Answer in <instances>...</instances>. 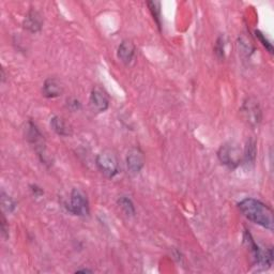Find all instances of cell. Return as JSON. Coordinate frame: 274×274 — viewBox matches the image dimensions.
<instances>
[{
    "label": "cell",
    "instance_id": "1",
    "mask_svg": "<svg viewBox=\"0 0 274 274\" xmlns=\"http://www.w3.org/2000/svg\"><path fill=\"white\" fill-rule=\"evenodd\" d=\"M238 207L247 220L266 229L273 230V212L267 205L254 198H245L238 204Z\"/></svg>",
    "mask_w": 274,
    "mask_h": 274
},
{
    "label": "cell",
    "instance_id": "2",
    "mask_svg": "<svg viewBox=\"0 0 274 274\" xmlns=\"http://www.w3.org/2000/svg\"><path fill=\"white\" fill-rule=\"evenodd\" d=\"M243 240L245 245L247 246V249L251 252L252 258L254 260V264L256 267H259L262 269H268L272 266L273 264V251L270 247V249L262 250L260 247L257 245L255 240L253 239L252 234L245 230L244 231V236Z\"/></svg>",
    "mask_w": 274,
    "mask_h": 274
},
{
    "label": "cell",
    "instance_id": "3",
    "mask_svg": "<svg viewBox=\"0 0 274 274\" xmlns=\"http://www.w3.org/2000/svg\"><path fill=\"white\" fill-rule=\"evenodd\" d=\"M100 172L107 178H114L119 173V161L114 151L105 149L101 151L96 160Z\"/></svg>",
    "mask_w": 274,
    "mask_h": 274
},
{
    "label": "cell",
    "instance_id": "4",
    "mask_svg": "<svg viewBox=\"0 0 274 274\" xmlns=\"http://www.w3.org/2000/svg\"><path fill=\"white\" fill-rule=\"evenodd\" d=\"M217 158L223 165L229 168H236L240 165L243 154L237 143L226 142L218 149Z\"/></svg>",
    "mask_w": 274,
    "mask_h": 274
},
{
    "label": "cell",
    "instance_id": "5",
    "mask_svg": "<svg viewBox=\"0 0 274 274\" xmlns=\"http://www.w3.org/2000/svg\"><path fill=\"white\" fill-rule=\"evenodd\" d=\"M67 210L77 216L89 215V203L86 194L80 189H73L71 192L70 202L66 204Z\"/></svg>",
    "mask_w": 274,
    "mask_h": 274
},
{
    "label": "cell",
    "instance_id": "6",
    "mask_svg": "<svg viewBox=\"0 0 274 274\" xmlns=\"http://www.w3.org/2000/svg\"><path fill=\"white\" fill-rule=\"evenodd\" d=\"M25 135L27 140L33 145L38 155L40 156L41 161L44 164H47V154H46V148H45V142H44V138L43 135L41 134V132L39 131L38 126L32 123L31 121H29L26 125V130H25Z\"/></svg>",
    "mask_w": 274,
    "mask_h": 274
},
{
    "label": "cell",
    "instance_id": "7",
    "mask_svg": "<svg viewBox=\"0 0 274 274\" xmlns=\"http://www.w3.org/2000/svg\"><path fill=\"white\" fill-rule=\"evenodd\" d=\"M241 113L245 121L251 126H256L262 122V109L258 102L253 98L246 99L243 102Z\"/></svg>",
    "mask_w": 274,
    "mask_h": 274
},
{
    "label": "cell",
    "instance_id": "8",
    "mask_svg": "<svg viewBox=\"0 0 274 274\" xmlns=\"http://www.w3.org/2000/svg\"><path fill=\"white\" fill-rule=\"evenodd\" d=\"M90 106L97 113H104L109 106V100L105 91L100 87H95L90 95Z\"/></svg>",
    "mask_w": 274,
    "mask_h": 274
},
{
    "label": "cell",
    "instance_id": "9",
    "mask_svg": "<svg viewBox=\"0 0 274 274\" xmlns=\"http://www.w3.org/2000/svg\"><path fill=\"white\" fill-rule=\"evenodd\" d=\"M126 165L130 173L138 174L145 165V156L139 148H132L126 156Z\"/></svg>",
    "mask_w": 274,
    "mask_h": 274
},
{
    "label": "cell",
    "instance_id": "10",
    "mask_svg": "<svg viewBox=\"0 0 274 274\" xmlns=\"http://www.w3.org/2000/svg\"><path fill=\"white\" fill-rule=\"evenodd\" d=\"M42 25H43V21H42V16L40 13H39L36 10L31 9L28 13L27 15L25 16V20L23 22V26L26 30H28L32 33L39 32L42 28Z\"/></svg>",
    "mask_w": 274,
    "mask_h": 274
},
{
    "label": "cell",
    "instance_id": "11",
    "mask_svg": "<svg viewBox=\"0 0 274 274\" xmlns=\"http://www.w3.org/2000/svg\"><path fill=\"white\" fill-rule=\"evenodd\" d=\"M42 93H43V96L48 99L58 98L63 93V87L60 84V82L56 80V78H48V80H46L43 85Z\"/></svg>",
    "mask_w": 274,
    "mask_h": 274
},
{
    "label": "cell",
    "instance_id": "12",
    "mask_svg": "<svg viewBox=\"0 0 274 274\" xmlns=\"http://www.w3.org/2000/svg\"><path fill=\"white\" fill-rule=\"evenodd\" d=\"M117 54H118V58L121 60V62L124 64H130L135 55V46L131 41L124 40L120 43Z\"/></svg>",
    "mask_w": 274,
    "mask_h": 274
},
{
    "label": "cell",
    "instance_id": "13",
    "mask_svg": "<svg viewBox=\"0 0 274 274\" xmlns=\"http://www.w3.org/2000/svg\"><path fill=\"white\" fill-rule=\"evenodd\" d=\"M50 126L60 136H70L72 134V129L63 118L55 116L50 119Z\"/></svg>",
    "mask_w": 274,
    "mask_h": 274
},
{
    "label": "cell",
    "instance_id": "14",
    "mask_svg": "<svg viewBox=\"0 0 274 274\" xmlns=\"http://www.w3.org/2000/svg\"><path fill=\"white\" fill-rule=\"evenodd\" d=\"M256 159V143L253 139H250L246 143L243 160L246 164H254Z\"/></svg>",
    "mask_w": 274,
    "mask_h": 274
},
{
    "label": "cell",
    "instance_id": "15",
    "mask_svg": "<svg viewBox=\"0 0 274 274\" xmlns=\"http://www.w3.org/2000/svg\"><path fill=\"white\" fill-rule=\"evenodd\" d=\"M147 5L156 25L161 29V4L159 2H149Z\"/></svg>",
    "mask_w": 274,
    "mask_h": 274
},
{
    "label": "cell",
    "instance_id": "16",
    "mask_svg": "<svg viewBox=\"0 0 274 274\" xmlns=\"http://www.w3.org/2000/svg\"><path fill=\"white\" fill-rule=\"evenodd\" d=\"M118 204L119 206L121 207L122 210L127 214V215H134L135 214V207H134V204L133 202L130 199L129 197L126 196H122L120 197V199L118 200Z\"/></svg>",
    "mask_w": 274,
    "mask_h": 274
},
{
    "label": "cell",
    "instance_id": "17",
    "mask_svg": "<svg viewBox=\"0 0 274 274\" xmlns=\"http://www.w3.org/2000/svg\"><path fill=\"white\" fill-rule=\"evenodd\" d=\"M2 205H3V208L8 212H13L14 211V209L16 208L15 202L5 192L2 193Z\"/></svg>",
    "mask_w": 274,
    "mask_h": 274
},
{
    "label": "cell",
    "instance_id": "18",
    "mask_svg": "<svg viewBox=\"0 0 274 274\" xmlns=\"http://www.w3.org/2000/svg\"><path fill=\"white\" fill-rule=\"evenodd\" d=\"M224 48H225V41L223 36H220L216 41L214 50L215 54L220 59H224Z\"/></svg>",
    "mask_w": 274,
    "mask_h": 274
},
{
    "label": "cell",
    "instance_id": "19",
    "mask_svg": "<svg viewBox=\"0 0 274 274\" xmlns=\"http://www.w3.org/2000/svg\"><path fill=\"white\" fill-rule=\"evenodd\" d=\"M255 33H256V36L259 39V41L262 42L263 45L269 50V53H273V46H272V44L269 42L268 39L264 35V33H262L259 30H256Z\"/></svg>",
    "mask_w": 274,
    "mask_h": 274
},
{
    "label": "cell",
    "instance_id": "20",
    "mask_svg": "<svg viewBox=\"0 0 274 274\" xmlns=\"http://www.w3.org/2000/svg\"><path fill=\"white\" fill-rule=\"evenodd\" d=\"M68 107L73 111V112H76L78 109H81V103L78 100L72 98V99H69L68 100Z\"/></svg>",
    "mask_w": 274,
    "mask_h": 274
},
{
    "label": "cell",
    "instance_id": "21",
    "mask_svg": "<svg viewBox=\"0 0 274 274\" xmlns=\"http://www.w3.org/2000/svg\"><path fill=\"white\" fill-rule=\"evenodd\" d=\"M9 229L6 227V218H5V216L3 215V217H2V233H3V236L7 239L8 238V236H9Z\"/></svg>",
    "mask_w": 274,
    "mask_h": 274
},
{
    "label": "cell",
    "instance_id": "22",
    "mask_svg": "<svg viewBox=\"0 0 274 274\" xmlns=\"http://www.w3.org/2000/svg\"><path fill=\"white\" fill-rule=\"evenodd\" d=\"M31 190H32V192H33V194L35 195V196H40V195H42L43 194V191L40 189V188H38L36 186H31Z\"/></svg>",
    "mask_w": 274,
    "mask_h": 274
},
{
    "label": "cell",
    "instance_id": "23",
    "mask_svg": "<svg viewBox=\"0 0 274 274\" xmlns=\"http://www.w3.org/2000/svg\"><path fill=\"white\" fill-rule=\"evenodd\" d=\"M77 272H91V270H88V269H83V270H78Z\"/></svg>",
    "mask_w": 274,
    "mask_h": 274
}]
</instances>
